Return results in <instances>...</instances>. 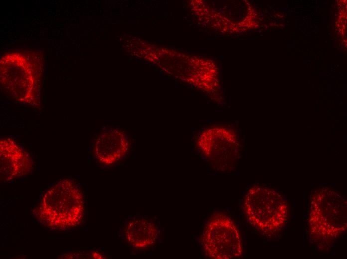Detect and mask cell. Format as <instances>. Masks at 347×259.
Masks as SVG:
<instances>
[{"label":"cell","mask_w":347,"mask_h":259,"mask_svg":"<svg viewBox=\"0 0 347 259\" xmlns=\"http://www.w3.org/2000/svg\"><path fill=\"white\" fill-rule=\"evenodd\" d=\"M0 87L13 100L38 107L43 73V58L34 51L10 52L0 61Z\"/></svg>","instance_id":"1"},{"label":"cell","mask_w":347,"mask_h":259,"mask_svg":"<svg viewBox=\"0 0 347 259\" xmlns=\"http://www.w3.org/2000/svg\"><path fill=\"white\" fill-rule=\"evenodd\" d=\"M84 213V200L81 188L72 180L65 179L45 191L34 214L47 228L64 231L79 225Z\"/></svg>","instance_id":"2"},{"label":"cell","mask_w":347,"mask_h":259,"mask_svg":"<svg viewBox=\"0 0 347 259\" xmlns=\"http://www.w3.org/2000/svg\"><path fill=\"white\" fill-rule=\"evenodd\" d=\"M347 205L344 197L328 188H320L312 194L308 228L319 247L329 246L346 230Z\"/></svg>","instance_id":"3"},{"label":"cell","mask_w":347,"mask_h":259,"mask_svg":"<svg viewBox=\"0 0 347 259\" xmlns=\"http://www.w3.org/2000/svg\"><path fill=\"white\" fill-rule=\"evenodd\" d=\"M243 207L249 223L266 235L280 231L288 219L287 200L279 192L268 187H251L245 194Z\"/></svg>","instance_id":"4"},{"label":"cell","mask_w":347,"mask_h":259,"mask_svg":"<svg viewBox=\"0 0 347 259\" xmlns=\"http://www.w3.org/2000/svg\"><path fill=\"white\" fill-rule=\"evenodd\" d=\"M203 253L213 259H233L243 254L239 231L232 219L217 212L208 219L200 239Z\"/></svg>","instance_id":"5"},{"label":"cell","mask_w":347,"mask_h":259,"mask_svg":"<svg viewBox=\"0 0 347 259\" xmlns=\"http://www.w3.org/2000/svg\"><path fill=\"white\" fill-rule=\"evenodd\" d=\"M200 152L218 170L227 169L237 157V135L226 126H213L204 130L197 140Z\"/></svg>","instance_id":"6"},{"label":"cell","mask_w":347,"mask_h":259,"mask_svg":"<svg viewBox=\"0 0 347 259\" xmlns=\"http://www.w3.org/2000/svg\"><path fill=\"white\" fill-rule=\"evenodd\" d=\"M33 162L29 154L13 139L0 140V172L2 180L9 181L28 174Z\"/></svg>","instance_id":"7"},{"label":"cell","mask_w":347,"mask_h":259,"mask_svg":"<svg viewBox=\"0 0 347 259\" xmlns=\"http://www.w3.org/2000/svg\"><path fill=\"white\" fill-rule=\"evenodd\" d=\"M129 148V142L126 135L118 129L107 130L97 139L94 154L101 164L110 166L126 155Z\"/></svg>","instance_id":"8"},{"label":"cell","mask_w":347,"mask_h":259,"mask_svg":"<svg viewBox=\"0 0 347 259\" xmlns=\"http://www.w3.org/2000/svg\"><path fill=\"white\" fill-rule=\"evenodd\" d=\"M159 230L151 219L141 216L129 219L124 228L128 244L135 249H144L153 246L159 237Z\"/></svg>","instance_id":"9"},{"label":"cell","mask_w":347,"mask_h":259,"mask_svg":"<svg viewBox=\"0 0 347 259\" xmlns=\"http://www.w3.org/2000/svg\"><path fill=\"white\" fill-rule=\"evenodd\" d=\"M91 257L93 259H102L105 258L100 252L95 251L91 253Z\"/></svg>","instance_id":"10"}]
</instances>
